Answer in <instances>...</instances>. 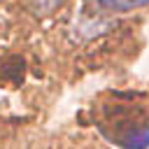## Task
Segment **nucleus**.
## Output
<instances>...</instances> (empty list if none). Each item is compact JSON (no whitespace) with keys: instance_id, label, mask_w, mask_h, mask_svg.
<instances>
[{"instance_id":"nucleus-1","label":"nucleus","mask_w":149,"mask_h":149,"mask_svg":"<svg viewBox=\"0 0 149 149\" xmlns=\"http://www.w3.org/2000/svg\"><path fill=\"white\" fill-rule=\"evenodd\" d=\"M88 2L102 12H130V9L147 5L149 0H88Z\"/></svg>"}]
</instances>
